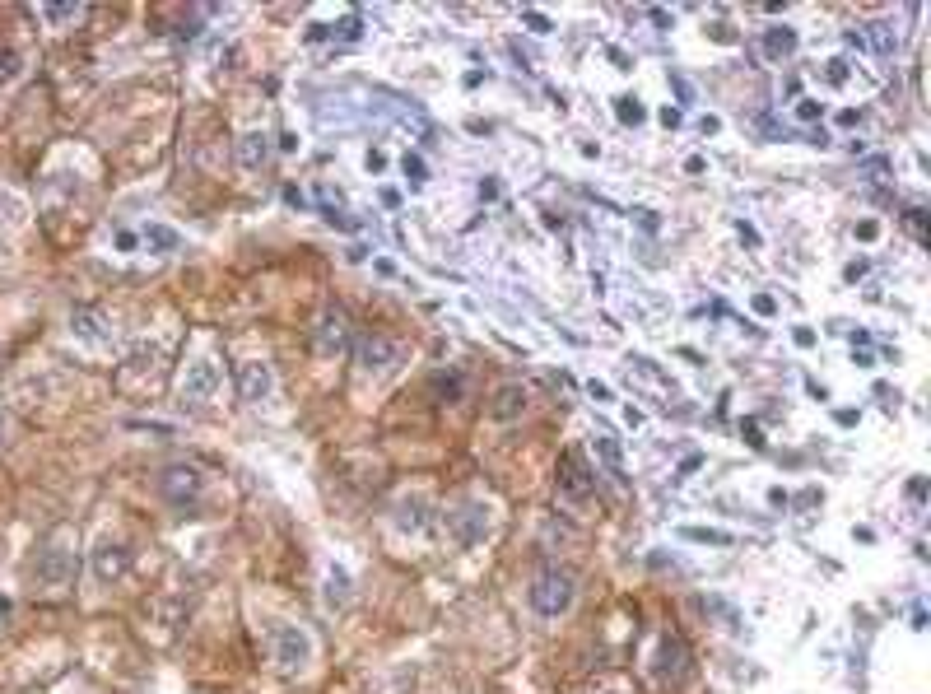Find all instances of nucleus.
I'll list each match as a JSON object with an SVG mask.
<instances>
[{"label": "nucleus", "instance_id": "f257e3e1", "mask_svg": "<svg viewBox=\"0 0 931 694\" xmlns=\"http://www.w3.org/2000/svg\"><path fill=\"white\" fill-rule=\"evenodd\" d=\"M573 601H578V578L568 569H559V564H550V569L536 573V583H531V606H536L545 620H559V615L573 611Z\"/></svg>", "mask_w": 931, "mask_h": 694}, {"label": "nucleus", "instance_id": "f03ea898", "mask_svg": "<svg viewBox=\"0 0 931 694\" xmlns=\"http://www.w3.org/2000/svg\"><path fill=\"white\" fill-rule=\"evenodd\" d=\"M354 359H359V368L364 373H373V378H387V373H396L405 359V345L392 341V336H382V331H364L359 341H354Z\"/></svg>", "mask_w": 931, "mask_h": 694}, {"label": "nucleus", "instance_id": "7ed1b4c3", "mask_svg": "<svg viewBox=\"0 0 931 694\" xmlns=\"http://www.w3.org/2000/svg\"><path fill=\"white\" fill-rule=\"evenodd\" d=\"M554 490H559V504L587 508V504H592V494H596V471H587V462H582L578 452H568L564 462H559Z\"/></svg>", "mask_w": 931, "mask_h": 694}, {"label": "nucleus", "instance_id": "20e7f679", "mask_svg": "<svg viewBox=\"0 0 931 694\" xmlns=\"http://www.w3.org/2000/svg\"><path fill=\"white\" fill-rule=\"evenodd\" d=\"M75 569H80V559H75V550L61 541L42 545L38 559H33V578H38L42 587H66L75 583Z\"/></svg>", "mask_w": 931, "mask_h": 694}, {"label": "nucleus", "instance_id": "39448f33", "mask_svg": "<svg viewBox=\"0 0 931 694\" xmlns=\"http://www.w3.org/2000/svg\"><path fill=\"white\" fill-rule=\"evenodd\" d=\"M312 662V634L298 625H280L275 629V667L284 671V676H298V671H308Z\"/></svg>", "mask_w": 931, "mask_h": 694}, {"label": "nucleus", "instance_id": "423d86ee", "mask_svg": "<svg viewBox=\"0 0 931 694\" xmlns=\"http://www.w3.org/2000/svg\"><path fill=\"white\" fill-rule=\"evenodd\" d=\"M159 494L173 508H196V499H201V471H196L191 462L163 466L159 471Z\"/></svg>", "mask_w": 931, "mask_h": 694}, {"label": "nucleus", "instance_id": "0eeeda50", "mask_svg": "<svg viewBox=\"0 0 931 694\" xmlns=\"http://www.w3.org/2000/svg\"><path fill=\"white\" fill-rule=\"evenodd\" d=\"M345 350H350V317H345L340 303H326L322 313H317V354L322 359H340Z\"/></svg>", "mask_w": 931, "mask_h": 694}, {"label": "nucleus", "instance_id": "6e6552de", "mask_svg": "<svg viewBox=\"0 0 931 694\" xmlns=\"http://www.w3.org/2000/svg\"><path fill=\"white\" fill-rule=\"evenodd\" d=\"M447 536L457 545H480L489 536V508L485 504H461L447 513Z\"/></svg>", "mask_w": 931, "mask_h": 694}, {"label": "nucleus", "instance_id": "1a4fd4ad", "mask_svg": "<svg viewBox=\"0 0 931 694\" xmlns=\"http://www.w3.org/2000/svg\"><path fill=\"white\" fill-rule=\"evenodd\" d=\"M215 392H219L215 359H191L187 373H182V401H187V406H205Z\"/></svg>", "mask_w": 931, "mask_h": 694}, {"label": "nucleus", "instance_id": "9d476101", "mask_svg": "<svg viewBox=\"0 0 931 694\" xmlns=\"http://www.w3.org/2000/svg\"><path fill=\"white\" fill-rule=\"evenodd\" d=\"M238 392H243L247 406L270 401V396H275V368H270L266 359H247V364H238Z\"/></svg>", "mask_w": 931, "mask_h": 694}, {"label": "nucleus", "instance_id": "9b49d317", "mask_svg": "<svg viewBox=\"0 0 931 694\" xmlns=\"http://www.w3.org/2000/svg\"><path fill=\"white\" fill-rule=\"evenodd\" d=\"M131 573V550L122 541H98L94 545V578L98 583H122Z\"/></svg>", "mask_w": 931, "mask_h": 694}, {"label": "nucleus", "instance_id": "f8f14e48", "mask_svg": "<svg viewBox=\"0 0 931 694\" xmlns=\"http://www.w3.org/2000/svg\"><path fill=\"white\" fill-rule=\"evenodd\" d=\"M527 406H531L527 387H517V382H508V387H499V392L489 396L485 415H489L494 424H513V420H522V415H527Z\"/></svg>", "mask_w": 931, "mask_h": 694}, {"label": "nucleus", "instance_id": "ddd939ff", "mask_svg": "<svg viewBox=\"0 0 931 694\" xmlns=\"http://www.w3.org/2000/svg\"><path fill=\"white\" fill-rule=\"evenodd\" d=\"M429 499L424 494H405V499H396L392 508V527L401 531V536H419V531H429Z\"/></svg>", "mask_w": 931, "mask_h": 694}, {"label": "nucleus", "instance_id": "4468645a", "mask_svg": "<svg viewBox=\"0 0 931 694\" xmlns=\"http://www.w3.org/2000/svg\"><path fill=\"white\" fill-rule=\"evenodd\" d=\"M685 667H689L685 639H680V634H666L662 648H657V676H662V681H680V676H685Z\"/></svg>", "mask_w": 931, "mask_h": 694}, {"label": "nucleus", "instance_id": "2eb2a0df", "mask_svg": "<svg viewBox=\"0 0 931 694\" xmlns=\"http://www.w3.org/2000/svg\"><path fill=\"white\" fill-rule=\"evenodd\" d=\"M70 336L84 345H103L108 341V322H103L98 308H75V313H70Z\"/></svg>", "mask_w": 931, "mask_h": 694}, {"label": "nucleus", "instance_id": "dca6fc26", "mask_svg": "<svg viewBox=\"0 0 931 694\" xmlns=\"http://www.w3.org/2000/svg\"><path fill=\"white\" fill-rule=\"evenodd\" d=\"M857 47H871L876 56H894V47H899V33H894L890 19H866L862 33H857Z\"/></svg>", "mask_w": 931, "mask_h": 694}, {"label": "nucleus", "instance_id": "f3484780", "mask_svg": "<svg viewBox=\"0 0 931 694\" xmlns=\"http://www.w3.org/2000/svg\"><path fill=\"white\" fill-rule=\"evenodd\" d=\"M266 159H270V136L266 131H247V136H238V164H243L247 173L266 168Z\"/></svg>", "mask_w": 931, "mask_h": 694}, {"label": "nucleus", "instance_id": "a211bd4d", "mask_svg": "<svg viewBox=\"0 0 931 694\" xmlns=\"http://www.w3.org/2000/svg\"><path fill=\"white\" fill-rule=\"evenodd\" d=\"M792 52H797V28L773 24L769 33H764V56H769V61H787Z\"/></svg>", "mask_w": 931, "mask_h": 694}, {"label": "nucleus", "instance_id": "6ab92c4d", "mask_svg": "<svg viewBox=\"0 0 931 694\" xmlns=\"http://www.w3.org/2000/svg\"><path fill=\"white\" fill-rule=\"evenodd\" d=\"M429 387L438 401H447V406H457L461 396H466V378H461V373H433Z\"/></svg>", "mask_w": 931, "mask_h": 694}, {"label": "nucleus", "instance_id": "aec40b11", "mask_svg": "<svg viewBox=\"0 0 931 694\" xmlns=\"http://www.w3.org/2000/svg\"><path fill=\"white\" fill-rule=\"evenodd\" d=\"M345 601H350V573L331 569V573H326V606H331V611H340Z\"/></svg>", "mask_w": 931, "mask_h": 694}, {"label": "nucleus", "instance_id": "412c9836", "mask_svg": "<svg viewBox=\"0 0 931 694\" xmlns=\"http://www.w3.org/2000/svg\"><path fill=\"white\" fill-rule=\"evenodd\" d=\"M154 252H173V247H182V238H177V229H168V224H145V233H140Z\"/></svg>", "mask_w": 931, "mask_h": 694}, {"label": "nucleus", "instance_id": "4be33fe9", "mask_svg": "<svg viewBox=\"0 0 931 694\" xmlns=\"http://www.w3.org/2000/svg\"><path fill=\"white\" fill-rule=\"evenodd\" d=\"M615 117H620L624 126H638L643 117H648V108H643L638 98H615Z\"/></svg>", "mask_w": 931, "mask_h": 694}, {"label": "nucleus", "instance_id": "5701e85b", "mask_svg": "<svg viewBox=\"0 0 931 694\" xmlns=\"http://www.w3.org/2000/svg\"><path fill=\"white\" fill-rule=\"evenodd\" d=\"M19 70H24V56H19V52H10V47H5V52H0V89H5V84H14V80H19Z\"/></svg>", "mask_w": 931, "mask_h": 694}, {"label": "nucleus", "instance_id": "b1692460", "mask_svg": "<svg viewBox=\"0 0 931 694\" xmlns=\"http://www.w3.org/2000/svg\"><path fill=\"white\" fill-rule=\"evenodd\" d=\"M38 14L47 24H66V19H80L84 5H38Z\"/></svg>", "mask_w": 931, "mask_h": 694}, {"label": "nucleus", "instance_id": "393cba45", "mask_svg": "<svg viewBox=\"0 0 931 694\" xmlns=\"http://www.w3.org/2000/svg\"><path fill=\"white\" fill-rule=\"evenodd\" d=\"M685 541H703V545H731L727 531H708V527H680Z\"/></svg>", "mask_w": 931, "mask_h": 694}, {"label": "nucleus", "instance_id": "a878e982", "mask_svg": "<svg viewBox=\"0 0 931 694\" xmlns=\"http://www.w3.org/2000/svg\"><path fill=\"white\" fill-rule=\"evenodd\" d=\"M596 452L606 457L610 471H620V443H610V438H596Z\"/></svg>", "mask_w": 931, "mask_h": 694}, {"label": "nucleus", "instance_id": "bb28decb", "mask_svg": "<svg viewBox=\"0 0 931 694\" xmlns=\"http://www.w3.org/2000/svg\"><path fill=\"white\" fill-rule=\"evenodd\" d=\"M336 33H340V38H359V33H364V19H359V14H345V19H340V24H336Z\"/></svg>", "mask_w": 931, "mask_h": 694}, {"label": "nucleus", "instance_id": "cd10ccee", "mask_svg": "<svg viewBox=\"0 0 931 694\" xmlns=\"http://www.w3.org/2000/svg\"><path fill=\"white\" fill-rule=\"evenodd\" d=\"M522 24H527L531 28V33H550V19H545V14H540V10H522Z\"/></svg>", "mask_w": 931, "mask_h": 694}, {"label": "nucleus", "instance_id": "c85d7f7f", "mask_svg": "<svg viewBox=\"0 0 931 694\" xmlns=\"http://www.w3.org/2000/svg\"><path fill=\"white\" fill-rule=\"evenodd\" d=\"M824 75H829V84H843V80H848V61H843V56H834V61L824 66Z\"/></svg>", "mask_w": 931, "mask_h": 694}, {"label": "nucleus", "instance_id": "c756f323", "mask_svg": "<svg viewBox=\"0 0 931 694\" xmlns=\"http://www.w3.org/2000/svg\"><path fill=\"white\" fill-rule=\"evenodd\" d=\"M405 173H410V182H424V177H429V173H424V159H419V154H405Z\"/></svg>", "mask_w": 931, "mask_h": 694}, {"label": "nucleus", "instance_id": "7c9ffc66", "mask_svg": "<svg viewBox=\"0 0 931 694\" xmlns=\"http://www.w3.org/2000/svg\"><path fill=\"white\" fill-rule=\"evenodd\" d=\"M908 224H913V233H918L922 243H927V215H922L918 205H913V210H908Z\"/></svg>", "mask_w": 931, "mask_h": 694}, {"label": "nucleus", "instance_id": "2f4dec72", "mask_svg": "<svg viewBox=\"0 0 931 694\" xmlns=\"http://www.w3.org/2000/svg\"><path fill=\"white\" fill-rule=\"evenodd\" d=\"M797 117H801V122H815V117H820V103L801 98V103H797Z\"/></svg>", "mask_w": 931, "mask_h": 694}, {"label": "nucleus", "instance_id": "473e14b6", "mask_svg": "<svg viewBox=\"0 0 931 694\" xmlns=\"http://www.w3.org/2000/svg\"><path fill=\"white\" fill-rule=\"evenodd\" d=\"M135 243H140V233H131V229L117 233V252H135Z\"/></svg>", "mask_w": 931, "mask_h": 694}, {"label": "nucleus", "instance_id": "72a5a7b5", "mask_svg": "<svg viewBox=\"0 0 931 694\" xmlns=\"http://www.w3.org/2000/svg\"><path fill=\"white\" fill-rule=\"evenodd\" d=\"M755 313H759V317H773V313H778V303H773L769 294H759V299H755Z\"/></svg>", "mask_w": 931, "mask_h": 694}, {"label": "nucleus", "instance_id": "f704fd0d", "mask_svg": "<svg viewBox=\"0 0 931 694\" xmlns=\"http://www.w3.org/2000/svg\"><path fill=\"white\" fill-rule=\"evenodd\" d=\"M876 233H880V224H876V219H866V224H857V238H862V243H871Z\"/></svg>", "mask_w": 931, "mask_h": 694}, {"label": "nucleus", "instance_id": "c9c22d12", "mask_svg": "<svg viewBox=\"0 0 931 694\" xmlns=\"http://www.w3.org/2000/svg\"><path fill=\"white\" fill-rule=\"evenodd\" d=\"M741 434H745V438H750V448H764V434H759V424H745V429H741Z\"/></svg>", "mask_w": 931, "mask_h": 694}, {"label": "nucleus", "instance_id": "e433bc0d", "mask_svg": "<svg viewBox=\"0 0 931 694\" xmlns=\"http://www.w3.org/2000/svg\"><path fill=\"white\" fill-rule=\"evenodd\" d=\"M587 392H592L596 401H610V387H606V382H587Z\"/></svg>", "mask_w": 931, "mask_h": 694}, {"label": "nucleus", "instance_id": "4c0bfd02", "mask_svg": "<svg viewBox=\"0 0 931 694\" xmlns=\"http://www.w3.org/2000/svg\"><path fill=\"white\" fill-rule=\"evenodd\" d=\"M662 126H671V131H675V126H680V112H675V108H662Z\"/></svg>", "mask_w": 931, "mask_h": 694}, {"label": "nucleus", "instance_id": "58836bf2", "mask_svg": "<svg viewBox=\"0 0 931 694\" xmlns=\"http://www.w3.org/2000/svg\"><path fill=\"white\" fill-rule=\"evenodd\" d=\"M797 345H815V331H810V327H797Z\"/></svg>", "mask_w": 931, "mask_h": 694}, {"label": "nucleus", "instance_id": "ea45409f", "mask_svg": "<svg viewBox=\"0 0 931 694\" xmlns=\"http://www.w3.org/2000/svg\"><path fill=\"white\" fill-rule=\"evenodd\" d=\"M0 429H5V420H0Z\"/></svg>", "mask_w": 931, "mask_h": 694}]
</instances>
